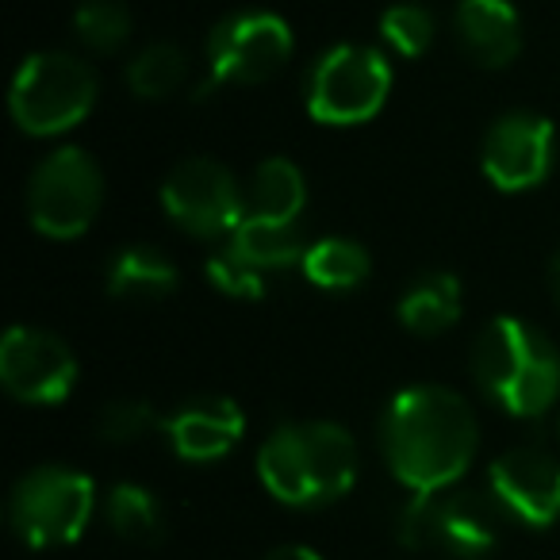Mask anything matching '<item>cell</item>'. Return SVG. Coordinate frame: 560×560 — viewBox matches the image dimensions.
<instances>
[{
	"mask_svg": "<svg viewBox=\"0 0 560 560\" xmlns=\"http://www.w3.org/2000/svg\"><path fill=\"white\" fill-rule=\"evenodd\" d=\"M476 450H480V422L468 399L445 384H411L384 407V465L411 495L453 488L468 472Z\"/></svg>",
	"mask_w": 560,
	"mask_h": 560,
	"instance_id": "obj_1",
	"label": "cell"
},
{
	"mask_svg": "<svg viewBox=\"0 0 560 560\" xmlns=\"http://www.w3.org/2000/svg\"><path fill=\"white\" fill-rule=\"evenodd\" d=\"M257 480L284 506L338 503L358 483V442L338 422H284L257 450Z\"/></svg>",
	"mask_w": 560,
	"mask_h": 560,
	"instance_id": "obj_2",
	"label": "cell"
},
{
	"mask_svg": "<svg viewBox=\"0 0 560 560\" xmlns=\"http://www.w3.org/2000/svg\"><path fill=\"white\" fill-rule=\"evenodd\" d=\"M480 392L514 419H541L560 396V353L537 327L499 315L472 346Z\"/></svg>",
	"mask_w": 560,
	"mask_h": 560,
	"instance_id": "obj_3",
	"label": "cell"
},
{
	"mask_svg": "<svg viewBox=\"0 0 560 560\" xmlns=\"http://www.w3.org/2000/svg\"><path fill=\"white\" fill-rule=\"evenodd\" d=\"M96 73L66 50H39L16 70L9 89V112L16 127L35 139L66 135L93 112Z\"/></svg>",
	"mask_w": 560,
	"mask_h": 560,
	"instance_id": "obj_4",
	"label": "cell"
},
{
	"mask_svg": "<svg viewBox=\"0 0 560 560\" xmlns=\"http://www.w3.org/2000/svg\"><path fill=\"white\" fill-rule=\"evenodd\" d=\"M503 511L480 491L411 495L399 514V541L415 552H442L450 560H480L499 545Z\"/></svg>",
	"mask_w": 560,
	"mask_h": 560,
	"instance_id": "obj_5",
	"label": "cell"
},
{
	"mask_svg": "<svg viewBox=\"0 0 560 560\" xmlns=\"http://www.w3.org/2000/svg\"><path fill=\"white\" fill-rule=\"evenodd\" d=\"M96 511V488L85 472L66 465H39L16 480L9 495L12 534L32 549L73 545Z\"/></svg>",
	"mask_w": 560,
	"mask_h": 560,
	"instance_id": "obj_6",
	"label": "cell"
},
{
	"mask_svg": "<svg viewBox=\"0 0 560 560\" xmlns=\"http://www.w3.org/2000/svg\"><path fill=\"white\" fill-rule=\"evenodd\" d=\"M104 203V173L81 147H62L35 165L27 180V215L47 238H78L96 223Z\"/></svg>",
	"mask_w": 560,
	"mask_h": 560,
	"instance_id": "obj_7",
	"label": "cell"
},
{
	"mask_svg": "<svg viewBox=\"0 0 560 560\" xmlns=\"http://www.w3.org/2000/svg\"><path fill=\"white\" fill-rule=\"evenodd\" d=\"M392 93V66L376 47L342 43L315 62L307 78V112L327 127H353L373 119Z\"/></svg>",
	"mask_w": 560,
	"mask_h": 560,
	"instance_id": "obj_8",
	"label": "cell"
},
{
	"mask_svg": "<svg viewBox=\"0 0 560 560\" xmlns=\"http://www.w3.org/2000/svg\"><path fill=\"white\" fill-rule=\"evenodd\" d=\"M292 39L289 20L277 12H234L219 20L208 39V85L200 93L223 85H261L277 78L292 62Z\"/></svg>",
	"mask_w": 560,
	"mask_h": 560,
	"instance_id": "obj_9",
	"label": "cell"
},
{
	"mask_svg": "<svg viewBox=\"0 0 560 560\" xmlns=\"http://www.w3.org/2000/svg\"><path fill=\"white\" fill-rule=\"evenodd\" d=\"M162 208L180 231L196 238H231L246 219V192L215 158H188L173 165L162 185Z\"/></svg>",
	"mask_w": 560,
	"mask_h": 560,
	"instance_id": "obj_10",
	"label": "cell"
},
{
	"mask_svg": "<svg viewBox=\"0 0 560 560\" xmlns=\"http://www.w3.org/2000/svg\"><path fill=\"white\" fill-rule=\"evenodd\" d=\"M0 384L32 407L66 404L78 388V358L70 342L43 327H12L0 342Z\"/></svg>",
	"mask_w": 560,
	"mask_h": 560,
	"instance_id": "obj_11",
	"label": "cell"
},
{
	"mask_svg": "<svg viewBox=\"0 0 560 560\" xmlns=\"http://www.w3.org/2000/svg\"><path fill=\"white\" fill-rule=\"evenodd\" d=\"M557 135L537 112H506L483 135L480 170L499 192H529L552 173Z\"/></svg>",
	"mask_w": 560,
	"mask_h": 560,
	"instance_id": "obj_12",
	"label": "cell"
},
{
	"mask_svg": "<svg viewBox=\"0 0 560 560\" xmlns=\"http://www.w3.org/2000/svg\"><path fill=\"white\" fill-rule=\"evenodd\" d=\"M488 483L503 518L529 529H549L560 522V460L541 445H518L495 457Z\"/></svg>",
	"mask_w": 560,
	"mask_h": 560,
	"instance_id": "obj_13",
	"label": "cell"
},
{
	"mask_svg": "<svg viewBox=\"0 0 560 560\" xmlns=\"http://www.w3.org/2000/svg\"><path fill=\"white\" fill-rule=\"evenodd\" d=\"M162 434L180 460H223L246 434V415L226 396H196L162 419Z\"/></svg>",
	"mask_w": 560,
	"mask_h": 560,
	"instance_id": "obj_14",
	"label": "cell"
},
{
	"mask_svg": "<svg viewBox=\"0 0 560 560\" xmlns=\"http://www.w3.org/2000/svg\"><path fill=\"white\" fill-rule=\"evenodd\" d=\"M453 32L468 62L483 70H503L522 50V20L511 0H457Z\"/></svg>",
	"mask_w": 560,
	"mask_h": 560,
	"instance_id": "obj_15",
	"label": "cell"
},
{
	"mask_svg": "<svg viewBox=\"0 0 560 560\" xmlns=\"http://www.w3.org/2000/svg\"><path fill=\"white\" fill-rule=\"evenodd\" d=\"M226 249H231L238 261H246L249 269L269 272V269H289V265L304 261L307 242H304V234L296 231V223L246 215L234 226L231 238H226Z\"/></svg>",
	"mask_w": 560,
	"mask_h": 560,
	"instance_id": "obj_16",
	"label": "cell"
},
{
	"mask_svg": "<svg viewBox=\"0 0 560 560\" xmlns=\"http://www.w3.org/2000/svg\"><path fill=\"white\" fill-rule=\"evenodd\" d=\"M399 323L419 338H438L460 319V280L453 272H427L399 296Z\"/></svg>",
	"mask_w": 560,
	"mask_h": 560,
	"instance_id": "obj_17",
	"label": "cell"
},
{
	"mask_svg": "<svg viewBox=\"0 0 560 560\" xmlns=\"http://www.w3.org/2000/svg\"><path fill=\"white\" fill-rule=\"evenodd\" d=\"M307 203V180L289 158H265L246 185V215L296 223Z\"/></svg>",
	"mask_w": 560,
	"mask_h": 560,
	"instance_id": "obj_18",
	"label": "cell"
},
{
	"mask_svg": "<svg viewBox=\"0 0 560 560\" xmlns=\"http://www.w3.org/2000/svg\"><path fill=\"white\" fill-rule=\"evenodd\" d=\"M177 289V265L154 246H127L108 265V292L116 300H162Z\"/></svg>",
	"mask_w": 560,
	"mask_h": 560,
	"instance_id": "obj_19",
	"label": "cell"
},
{
	"mask_svg": "<svg viewBox=\"0 0 560 560\" xmlns=\"http://www.w3.org/2000/svg\"><path fill=\"white\" fill-rule=\"evenodd\" d=\"M304 277L323 292H350L373 272V257L361 242L353 238H319L307 246L304 261H300Z\"/></svg>",
	"mask_w": 560,
	"mask_h": 560,
	"instance_id": "obj_20",
	"label": "cell"
},
{
	"mask_svg": "<svg viewBox=\"0 0 560 560\" xmlns=\"http://www.w3.org/2000/svg\"><path fill=\"white\" fill-rule=\"evenodd\" d=\"M104 518H108L112 534L135 545H154L165 534L162 503L142 483H116L104 499Z\"/></svg>",
	"mask_w": 560,
	"mask_h": 560,
	"instance_id": "obj_21",
	"label": "cell"
},
{
	"mask_svg": "<svg viewBox=\"0 0 560 560\" xmlns=\"http://www.w3.org/2000/svg\"><path fill=\"white\" fill-rule=\"evenodd\" d=\"M188 81V55L177 43H150L127 66V85L139 101H170Z\"/></svg>",
	"mask_w": 560,
	"mask_h": 560,
	"instance_id": "obj_22",
	"label": "cell"
},
{
	"mask_svg": "<svg viewBox=\"0 0 560 560\" xmlns=\"http://www.w3.org/2000/svg\"><path fill=\"white\" fill-rule=\"evenodd\" d=\"M73 32L96 55H116L131 39V12L124 0H78Z\"/></svg>",
	"mask_w": 560,
	"mask_h": 560,
	"instance_id": "obj_23",
	"label": "cell"
},
{
	"mask_svg": "<svg viewBox=\"0 0 560 560\" xmlns=\"http://www.w3.org/2000/svg\"><path fill=\"white\" fill-rule=\"evenodd\" d=\"M381 35L399 58H419L434 43V16L422 4H392L381 16Z\"/></svg>",
	"mask_w": 560,
	"mask_h": 560,
	"instance_id": "obj_24",
	"label": "cell"
},
{
	"mask_svg": "<svg viewBox=\"0 0 560 560\" xmlns=\"http://www.w3.org/2000/svg\"><path fill=\"white\" fill-rule=\"evenodd\" d=\"M154 427H162V415L147 404V399H112L101 415H96V434L112 445H127L147 438Z\"/></svg>",
	"mask_w": 560,
	"mask_h": 560,
	"instance_id": "obj_25",
	"label": "cell"
},
{
	"mask_svg": "<svg viewBox=\"0 0 560 560\" xmlns=\"http://www.w3.org/2000/svg\"><path fill=\"white\" fill-rule=\"evenodd\" d=\"M208 280L231 300H261L265 296V272L249 269L246 261L223 249V254L208 257Z\"/></svg>",
	"mask_w": 560,
	"mask_h": 560,
	"instance_id": "obj_26",
	"label": "cell"
},
{
	"mask_svg": "<svg viewBox=\"0 0 560 560\" xmlns=\"http://www.w3.org/2000/svg\"><path fill=\"white\" fill-rule=\"evenodd\" d=\"M265 560H323V557L315 549H307V545H280Z\"/></svg>",
	"mask_w": 560,
	"mask_h": 560,
	"instance_id": "obj_27",
	"label": "cell"
},
{
	"mask_svg": "<svg viewBox=\"0 0 560 560\" xmlns=\"http://www.w3.org/2000/svg\"><path fill=\"white\" fill-rule=\"evenodd\" d=\"M549 292H552V300H557V307H560V254L552 257V265H549Z\"/></svg>",
	"mask_w": 560,
	"mask_h": 560,
	"instance_id": "obj_28",
	"label": "cell"
},
{
	"mask_svg": "<svg viewBox=\"0 0 560 560\" xmlns=\"http://www.w3.org/2000/svg\"><path fill=\"white\" fill-rule=\"evenodd\" d=\"M557 438H560V415H557Z\"/></svg>",
	"mask_w": 560,
	"mask_h": 560,
	"instance_id": "obj_29",
	"label": "cell"
}]
</instances>
